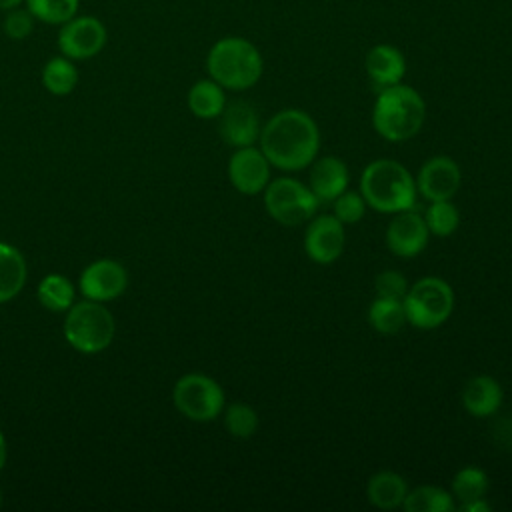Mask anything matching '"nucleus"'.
Instances as JSON below:
<instances>
[{
    "mask_svg": "<svg viewBox=\"0 0 512 512\" xmlns=\"http://www.w3.org/2000/svg\"><path fill=\"white\" fill-rule=\"evenodd\" d=\"M488 486H490L488 474L482 468H478V466H464V468H460L454 474L450 494L462 506V504H468L472 500L484 498V494L488 492Z\"/></svg>",
    "mask_w": 512,
    "mask_h": 512,
    "instance_id": "a878e982",
    "label": "nucleus"
},
{
    "mask_svg": "<svg viewBox=\"0 0 512 512\" xmlns=\"http://www.w3.org/2000/svg\"><path fill=\"white\" fill-rule=\"evenodd\" d=\"M172 402L184 418L192 422H210L224 410V390L214 378L192 372L176 380Z\"/></svg>",
    "mask_w": 512,
    "mask_h": 512,
    "instance_id": "6e6552de",
    "label": "nucleus"
},
{
    "mask_svg": "<svg viewBox=\"0 0 512 512\" xmlns=\"http://www.w3.org/2000/svg\"><path fill=\"white\" fill-rule=\"evenodd\" d=\"M360 194L366 206L382 214H396L416 204L414 176L400 162L380 158L370 162L360 176Z\"/></svg>",
    "mask_w": 512,
    "mask_h": 512,
    "instance_id": "7ed1b4c3",
    "label": "nucleus"
},
{
    "mask_svg": "<svg viewBox=\"0 0 512 512\" xmlns=\"http://www.w3.org/2000/svg\"><path fill=\"white\" fill-rule=\"evenodd\" d=\"M218 118H220L218 132L228 146L244 148V146H254L258 142L262 126H260L258 112L250 102L234 100L224 106Z\"/></svg>",
    "mask_w": 512,
    "mask_h": 512,
    "instance_id": "2eb2a0df",
    "label": "nucleus"
},
{
    "mask_svg": "<svg viewBox=\"0 0 512 512\" xmlns=\"http://www.w3.org/2000/svg\"><path fill=\"white\" fill-rule=\"evenodd\" d=\"M260 150L270 166L284 172L308 168L320 148V132L314 118L300 108L276 112L260 130Z\"/></svg>",
    "mask_w": 512,
    "mask_h": 512,
    "instance_id": "f257e3e1",
    "label": "nucleus"
},
{
    "mask_svg": "<svg viewBox=\"0 0 512 512\" xmlns=\"http://www.w3.org/2000/svg\"><path fill=\"white\" fill-rule=\"evenodd\" d=\"M24 0H0V10L6 12V10H12L16 6H20Z\"/></svg>",
    "mask_w": 512,
    "mask_h": 512,
    "instance_id": "f704fd0d",
    "label": "nucleus"
},
{
    "mask_svg": "<svg viewBox=\"0 0 512 512\" xmlns=\"http://www.w3.org/2000/svg\"><path fill=\"white\" fill-rule=\"evenodd\" d=\"M346 244L344 224L334 214H322L308 220L304 232V252L316 264L336 262Z\"/></svg>",
    "mask_w": 512,
    "mask_h": 512,
    "instance_id": "9d476101",
    "label": "nucleus"
},
{
    "mask_svg": "<svg viewBox=\"0 0 512 512\" xmlns=\"http://www.w3.org/2000/svg\"><path fill=\"white\" fill-rule=\"evenodd\" d=\"M318 198L300 180L280 176L264 188V208L282 226L308 222L318 210Z\"/></svg>",
    "mask_w": 512,
    "mask_h": 512,
    "instance_id": "0eeeda50",
    "label": "nucleus"
},
{
    "mask_svg": "<svg viewBox=\"0 0 512 512\" xmlns=\"http://www.w3.org/2000/svg\"><path fill=\"white\" fill-rule=\"evenodd\" d=\"M26 284V260L10 244L0 242V304L12 300Z\"/></svg>",
    "mask_w": 512,
    "mask_h": 512,
    "instance_id": "412c9836",
    "label": "nucleus"
},
{
    "mask_svg": "<svg viewBox=\"0 0 512 512\" xmlns=\"http://www.w3.org/2000/svg\"><path fill=\"white\" fill-rule=\"evenodd\" d=\"M402 304L408 324L420 330H434L450 318L454 310V292L446 280L426 276L408 286Z\"/></svg>",
    "mask_w": 512,
    "mask_h": 512,
    "instance_id": "423d86ee",
    "label": "nucleus"
},
{
    "mask_svg": "<svg viewBox=\"0 0 512 512\" xmlns=\"http://www.w3.org/2000/svg\"><path fill=\"white\" fill-rule=\"evenodd\" d=\"M502 386L496 378L480 374L470 378L462 390V406L470 416L488 418L502 406Z\"/></svg>",
    "mask_w": 512,
    "mask_h": 512,
    "instance_id": "a211bd4d",
    "label": "nucleus"
},
{
    "mask_svg": "<svg viewBox=\"0 0 512 512\" xmlns=\"http://www.w3.org/2000/svg\"><path fill=\"white\" fill-rule=\"evenodd\" d=\"M0 506H2V488H0Z\"/></svg>",
    "mask_w": 512,
    "mask_h": 512,
    "instance_id": "c9c22d12",
    "label": "nucleus"
},
{
    "mask_svg": "<svg viewBox=\"0 0 512 512\" xmlns=\"http://www.w3.org/2000/svg\"><path fill=\"white\" fill-rule=\"evenodd\" d=\"M206 70L224 90L242 92L262 78L264 60L250 40L242 36H226L216 40L208 50Z\"/></svg>",
    "mask_w": 512,
    "mask_h": 512,
    "instance_id": "20e7f679",
    "label": "nucleus"
},
{
    "mask_svg": "<svg viewBox=\"0 0 512 512\" xmlns=\"http://www.w3.org/2000/svg\"><path fill=\"white\" fill-rule=\"evenodd\" d=\"M334 204V216L342 222V224H356L358 220L364 218L366 212V202L362 198L360 192L354 190H344L340 196H336L332 200Z\"/></svg>",
    "mask_w": 512,
    "mask_h": 512,
    "instance_id": "c756f323",
    "label": "nucleus"
},
{
    "mask_svg": "<svg viewBox=\"0 0 512 512\" xmlns=\"http://www.w3.org/2000/svg\"><path fill=\"white\" fill-rule=\"evenodd\" d=\"M228 178L240 194H260L270 182V162L260 148H236L228 160Z\"/></svg>",
    "mask_w": 512,
    "mask_h": 512,
    "instance_id": "f8f14e48",
    "label": "nucleus"
},
{
    "mask_svg": "<svg viewBox=\"0 0 512 512\" xmlns=\"http://www.w3.org/2000/svg\"><path fill=\"white\" fill-rule=\"evenodd\" d=\"M34 22H36V18L30 14L28 8L16 6L12 10H6L2 30L10 40L18 42V40H26L32 34Z\"/></svg>",
    "mask_w": 512,
    "mask_h": 512,
    "instance_id": "7c9ffc66",
    "label": "nucleus"
},
{
    "mask_svg": "<svg viewBox=\"0 0 512 512\" xmlns=\"http://www.w3.org/2000/svg\"><path fill=\"white\" fill-rule=\"evenodd\" d=\"M402 508L406 512H452L456 508V500L448 490L424 484L408 490Z\"/></svg>",
    "mask_w": 512,
    "mask_h": 512,
    "instance_id": "4be33fe9",
    "label": "nucleus"
},
{
    "mask_svg": "<svg viewBox=\"0 0 512 512\" xmlns=\"http://www.w3.org/2000/svg\"><path fill=\"white\" fill-rule=\"evenodd\" d=\"M366 74L374 90H384L394 84H400L406 74V58L392 44H376L368 50L364 60Z\"/></svg>",
    "mask_w": 512,
    "mask_h": 512,
    "instance_id": "dca6fc26",
    "label": "nucleus"
},
{
    "mask_svg": "<svg viewBox=\"0 0 512 512\" xmlns=\"http://www.w3.org/2000/svg\"><path fill=\"white\" fill-rule=\"evenodd\" d=\"M406 494H408V484L404 476L392 470H380L372 474L366 484L368 502L380 510L402 508Z\"/></svg>",
    "mask_w": 512,
    "mask_h": 512,
    "instance_id": "6ab92c4d",
    "label": "nucleus"
},
{
    "mask_svg": "<svg viewBox=\"0 0 512 512\" xmlns=\"http://www.w3.org/2000/svg\"><path fill=\"white\" fill-rule=\"evenodd\" d=\"M374 292L378 298H392V300H404L408 292L406 278L396 270H384L374 280Z\"/></svg>",
    "mask_w": 512,
    "mask_h": 512,
    "instance_id": "2f4dec72",
    "label": "nucleus"
},
{
    "mask_svg": "<svg viewBox=\"0 0 512 512\" xmlns=\"http://www.w3.org/2000/svg\"><path fill=\"white\" fill-rule=\"evenodd\" d=\"M188 108L196 118L202 120H212L218 118L226 106V94L224 88L212 80H198L192 84V88L188 90Z\"/></svg>",
    "mask_w": 512,
    "mask_h": 512,
    "instance_id": "aec40b11",
    "label": "nucleus"
},
{
    "mask_svg": "<svg viewBox=\"0 0 512 512\" xmlns=\"http://www.w3.org/2000/svg\"><path fill=\"white\" fill-rule=\"evenodd\" d=\"M414 182H416L418 194H422L428 202L452 200L460 188L462 172L456 160L440 154V156L428 158L420 166Z\"/></svg>",
    "mask_w": 512,
    "mask_h": 512,
    "instance_id": "9b49d317",
    "label": "nucleus"
},
{
    "mask_svg": "<svg viewBox=\"0 0 512 512\" xmlns=\"http://www.w3.org/2000/svg\"><path fill=\"white\" fill-rule=\"evenodd\" d=\"M108 32L100 18L96 16H72L68 22L60 24L58 30V50L70 60H88L102 52L106 46Z\"/></svg>",
    "mask_w": 512,
    "mask_h": 512,
    "instance_id": "1a4fd4ad",
    "label": "nucleus"
},
{
    "mask_svg": "<svg viewBox=\"0 0 512 512\" xmlns=\"http://www.w3.org/2000/svg\"><path fill=\"white\" fill-rule=\"evenodd\" d=\"M6 456H8L6 438H4V434H2V430H0V470H2V468H4V464H6Z\"/></svg>",
    "mask_w": 512,
    "mask_h": 512,
    "instance_id": "72a5a7b5",
    "label": "nucleus"
},
{
    "mask_svg": "<svg viewBox=\"0 0 512 512\" xmlns=\"http://www.w3.org/2000/svg\"><path fill=\"white\" fill-rule=\"evenodd\" d=\"M424 222L430 234L444 238L456 232L460 224V214H458V208L452 204V200H438V202H430V206L426 208Z\"/></svg>",
    "mask_w": 512,
    "mask_h": 512,
    "instance_id": "cd10ccee",
    "label": "nucleus"
},
{
    "mask_svg": "<svg viewBox=\"0 0 512 512\" xmlns=\"http://www.w3.org/2000/svg\"><path fill=\"white\" fill-rule=\"evenodd\" d=\"M426 120V102L418 90L394 84L378 92L372 108V126L388 142L414 138Z\"/></svg>",
    "mask_w": 512,
    "mask_h": 512,
    "instance_id": "f03ea898",
    "label": "nucleus"
},
{
    "mask_svg": "<svg viewBox=\"0 0 512 512\" xmlns=\"http://www.w3.org/2000/svg\"><path fill=\"white\" fill-rule=\"evenodd\" d=\"M224 426L234 438H250L256 434L260 420L256 410L246 402H232L224 410Z\"/></svg>",
    "mask_w": 512,
    "mask_h": 512,
    "instance_id": "c85d7f7f",
    "label": "nucleus"
},
{
    "mask_svg": "<svg viewBox=\"0 0 512 512\" xmlns=\"http://www.w3.org/2000/svg\"><path fill=\"white\" fill-rule=\"evenodd\" d=\"M30 14L44 24H64L78 14L80 0H24Z\"/></svg>",
    "mask_w": 512,
    "mask_h": 512,
    "instance_id": "bb28decb",
    "label": "nucleus"
},
{
    "mask_svg": "<svg viewBox=\"0 0 512 512\" xmlns=\"http://www.w3.org/2000/svg\"><path fill=\"white\" fill-rule=\"evenodd\" d=\"M78 68L74 60L66 56L50 58L42 68V86L54 96L70 94L78 84Z\"/></svg>",
    "mask_w": 512,
    "mask_h": 512,
    "instance_id": "5701e85b",
    "label": "nucleus"
},
{
    "mask_svg": "<svg viewBox=\"0 0 512 512\" xmlns=\"http://www.w3.org/2000/svg\"><path fill=\"white\" fill-rule=\"evenodd\" d=\"M460 510L462 512H488V510H492V506L484 498H478V500H472L468 504H462Z\"/></svg>",
    "mask_w": 512,
    "mask_h": 512,
    "instance_id": "473e14b6",
    "label": "nucleus"
},
{
    "mask_svg": "<svg viewBox=\"0 0 512 512\" xmlns=\"http://www.w3.org/2000/svg\"><path fill=\"white\" fill-rule=\"evenodd\" d=\"M348 182V166L338 156H322L310 164L308 188L318 198V202H332L348 188Z\"/></svg>",
    "mask_w": 512,
    "mask_h": 512,
    "instance_id": "f3484780",
    "label": "nucleus"
},
{
    "mask_svg": "<svg viewBox=\"0 0 512 512\" xmlns=\"http://www.w3.org/2000/svg\"><path fill=\"white\" fill-rule=\"evenodd\" d=\"M38 302L50 312H66L76 298V290L62 274H46L36 288Z\"/></svg>",
    "mask_w": 512,
    "mask_h": 512,
    "instance_id": "b1692460",
    "label": "nucleus"
},
{
    "mask_svg": "<svg viewBox=\"0 0 512 512\" xmlns=\"http://www.w3.org/2000/svg\"><path fill=\"white\" fill-rule=\"evenodd\" d=\"M114 332L116 322L112 312L96 300L86 298L66 310L64 338L78 352L96 354L106 350L114 340Z\"/></svg>",
    "mask_w": 512,
    "mask_h": 512,
    "instance_id": "39448f33",
    "label": "nucleus"
},
{
    "mask_svg": "<svg viewBox=\"0 0 512 512\" xmlns=\"http://www.w3.org/2000/svg\"><path fill=\"white\" fill-rule=\"evenodd\" d=\"M128 288V272L126 268L110 258L96 260L84 268L80 274V292L88 300L108 302L124 294Z\"/></svg>",
    "mask_w": 512,
    "mask_h": 512,
    "instance_id": "4468645a",
    "label": "nucleus"
},
{
    "mask_svg": "<svg viewBox=\"0 0 512 512\" xmlns=\"http://www.w3.org/2000/svg\"><path fill=\"white\" fill-rule=\"evenodd\" d=\"M368 324L380 334H396L406 324V312L402 300L374 298L368 308Z\"/></svg>",
    "mask_w": 512,
    "mask_h": 512,
    "instance_id": "393cba45",
    "label": "nucleus"
},
{
    "mask_svg": "<svg viewBox=\"0 0 512 512\" xmlns=\"http://www.w3.org/2000/svg\"><path fill=\"white\" fill-rule=\"evenodd\" d=\"M428 226L424 216L414 208L396 212L390 220L384 240L392 254L400 258H414L428 246Z\"/></svg>",
    "mask_w": 512,
    "mask_h": 512,
    "instance_id": "ddd939ff",
    "label": "nucleus"
}]
</instances>
